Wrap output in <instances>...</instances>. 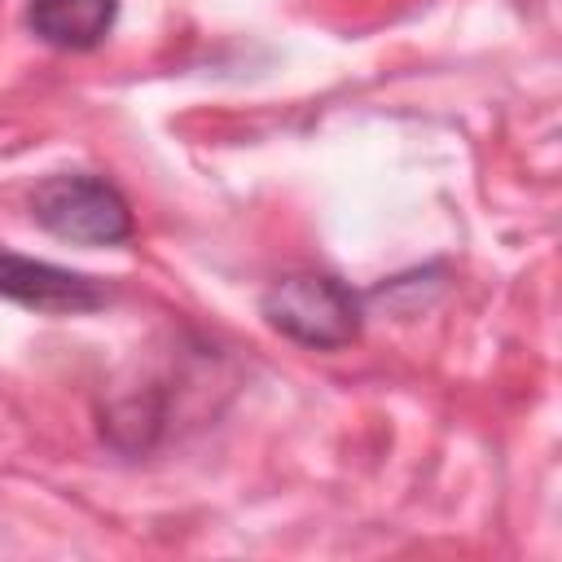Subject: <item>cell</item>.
I'll use <instances>...</instances> for the list:
<instances>
[{
	"label": "cell",
	"instance_id": "obj_1",
	"mask_svg": "<svg viewBox=\"0 0 562 562\" xmlns=\"http://www.w3.org/2000/svg\"><path fill=\"white\" fill-rule=\"evenodd\" d=\"M259 316L299 347L338 351L360 338L364 299L329 272H290L263 290Z\"/></svg>",
	"mask_w": 562,
	"mask_h": 562
},
{
	"label": "cell",
	"instance_id": "obj_2",
	"mask_svg": "<svg viewBox=\"0 0 562 562\" xmlns=\"http://www.w3.org/2000/svg\"><path fill=\"white\" fill-rule=\"evenodd\" d=\"M31 220L61 237V241H75V246H119L132 237V206L127 198L101 180V176H88V171H57V176H44L35 189H31Z\"/></svg>",
	"mask_w": 562,
	"mask_h": 562
},
{
	"label": "cell",
	"instance_id": "obj_3",
	"mask_svg": "<svg viewBox=\"0 0 562 562\" xmlns=\"http://www.w3.org/2000/svg\"><path fill=\"white\" fill-rule=\"evenodd\" d=\"M0 299L31 307V312H48V316H79V312L105 307L110 290H105V281H97L88 272L0 250Z\"/></svg>",
	"mask_w": 562,
	"mask_h": 562
},
{
	"label": "cell",
	"instance_id": "obj_4",
	"mask_svg": "<svg viewBox=\"0 0 562 562\" xmlns=\"http://www.w3.org/2000/svg\"><path fill=\"white\" fill-rule=\"evenodd\" d=\"M119 18V0H26V26L40 44L61 53L97 48Z\"/></svg>",
	"mask_w": 562,
	"mask_h": 562
}]
</instances>
